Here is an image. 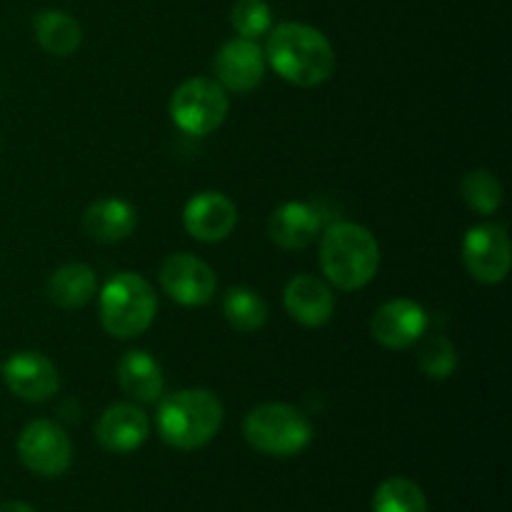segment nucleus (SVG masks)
<instances>
[{
	"label": "nucleus",
	"instance_id": "1",
	"mask_svg": "<svg viewBox=\"0 0 512 512\" xmlns=\"http://www.w3.org/2000/svg\"><path fill=\"white\" fill-rule=\"evenodd\" d=\"M265 63L298 88H315L335 70V50L318 28L305 23H280L270 30Z\"/></svg>",
	"mask_w": 512,
	"mask_h": 512
},
{
	"label": "nucleus",
	"instance_id": "2",
	"mask_svg": "<svg viewBox=\"0 0 512 512\" xmlns=\"http://www.w3.org/2000/svg\"><path fill=\"white\" fill-rule=\"evenodd\" d=\"M320 268L333 288L353 293L378 275L380 245L358 223H335L320 240Z\"/></svg>",
	"mask_w": 512,
	"mask_h": 512
},
{
	"label": "nucleus",
	"instance_id": "3",
	"mask_svg": "<svg viewBox=\"0 0 512 512\" xmlns=\"http://www.w3.org/2000/svg\"><path fill=\"white\" fill-rule=\"evenodd\" d=\"M223 403L203 388L178 390L160 403L155 415L158 435L175 450H198L218 435Z\"/></svg>",
	"mask_w": 512,
	"mask_h": 512
},
{
	"label": "nucleus",
	"instance_id": "4",
	"mask_svg": "<svg viewBox=\"0 0 512 512\" xmlns=\"http://www.w3.org/2000/svg\"><path fill=\"white\" fill-rule=\"evenodd\" d=\"M158 313V298L140 273H118L100 293V323L113 338L130 340L143 335Z\"/></svg>",
	"mask_w": 512,
	"mask_h": 512
},
{
	"label": "nucleus",
	"instance_id": "5",
	"mask_svg": "<svg viewBox=\"0 0 512 512\" xmlns=\"http://www.w3.org/2000/svg\"><path fill=\"white\" fill-rule=\"evenodd\" d=\"M243 435L258 453L293 458L313 440V425L303 410L285 403H263L245 415Z\"/></svg>",
	"mask_w": 512,
	"mask_h": 512
},
{
	"label": "nucleus",
	"instance_id": "6",
	"mask_svg": "<svg viewBox=\"0 0 512 512\" xmlns=\"http://www.w3.org/2000/svg\"><path fill=\"white\" fill-rule=\"evenodd\" d=\"M228 90L213 78H190L170 98V118L183 133L203 138L228 118Z\"/></svg>",
	"mask_w": 512,
	"mask_h": 512
},
{
	"label": "nucleus",
	"instance_id": "7",
	"mask_svg": "<svg viewBox=\"0 0 512 512\" xmlns=\"http://www.w3.org/2000/svg\"><path fill=\"white\" fill-rule=\"evenodd\" d=\"M20 463L40 478H58L73 463V443L53 420H33L18 438Z\"/></svg>",
	"mask_w": 512,
	"mask_h": 512
},
{
	"label": "nucleus",
	"instance_id": "8",
	"mask_svg": "<svg viewBox=\"0 0 512 512\" xmlns=\"http://www.w3.org/2000/svg\"><path fill=\"white\" fill-rule=\"evenodd\" d=\"M463 263L478 283H503L512 265L510 235L505 225L483 223L470 228L463 240Z\"/></svg>",
	"mask_w": 512,
	"mask_h": 512
},
{
	"label": "nucleus",
	"instance_id": "9",
	"mask_svg": "<svg viewBox=\"0 0 512 512\" xmlns=\"http://www.w3.org/2000/svg\"><path fill=\"white\" fill-rule=\"evenodd\" d=\"M160 285L165 295L185 308H200L213 300L218 290L215 270L208 263L188 253L170 255L160 268Z\"/></svg>",
	"mask_w": 512,
	"mask_h": 512
},
{
	"label": "nucleus",
	"instance_id": "10",
	"mask_svg": "<svg viewBox=\"0 0 512 512\" xmlns=\"http://www.w3.org/2000/svg\"><path fill=\"white\" fill-rule=\"evenodd\" d=\"M428 330V313L410 298H393L375 310L370 335L388 350H408Z\"/></svg>",
	"mask_w": 512,
	"mask_h": 512
},
{
	"label": "nucleus",
	"instance_id": "11",
	"mask_svg": "<svg viewBox=\"0 0 512 512\" xmlns=\"http://www.w3.org/2000/svg\"><path fill=\"white\" fill-rule=\"evenodd\" d=\"M3 378L10 393L18 395L25 403H45L60 388V375L53 360L40 353L20 350L3 363Z\"/></svg>",
	"mask_w": 512,
	"mask_h": 512
},
{
	"label": "nucleus",
	"instance_id": "12",
	"mask_svg": "<svg viewBox=\"0 0 512 512\" xmlns=\"http://www.w3.org/2000/svg\"><path fill=\"white\" fill-rule=\"evenodd\" d=\"M265 65V53L255 40L233 38L218 50L213 68L225 90L243 95L263 83Z\"/></svg>",
	"mask_w": 512,
	"mask_h": 512
},
{
	"label": "nucleus",
	"instance_id": "13",
	"mask_svg": "<svg viewBox=\"0 0 512 512\" xmlns=\"http://www.w3.org/2000/svg\"><path fill=\"white\" fill-rule=\"evenodd\" d=\"M183 225L190 238L200 243H220L238 225V208L228 195L205 190L188 200L183 210Z\"/></svg>",
	"mask_w": 512,
	"mask_h": 512
},
{
	"label": "nucleus",
	"instance_id": "14",
	"mask_svg": "<svg viewBox=\"0 0 512 512\" xmlns=\"http://www.w3.org/2000/svg\"><path fill=\"white\" fill-rule=\"evenodd\" d=\"M150 435V418L135 403L110 405L95 423L100 448L113 455L135 453Z\"/></svg>",
	"mask_w": 512,
	"mask_h": 512
},
{
	"label": "nucleus",
	"instance_id": "15",
	"mask_svg": "<svg viewBox=\"0 0 512 512\" xmlns=\"http://www.w3.org/2000/svg\"><path fill=\"white\" fill-rule=\"evenodd\" d=\"M285 310L295 323L305 325V328H320L333 318L335 298L328 283L315 275H295L288 285H285Z\"/></svg>",
	"mask_w": 512,
	"mask_h": 512
},
{
	"label": "nucleus",
	"instance_id": "16",
	"mask_svg": "<svg viewBox=\"0 0 512 512\" xmlns=\"http://www.w3.org/2000/svg\"><path fill=\"white\" fill-rule=\"evenodd\" d=\"M320 230V213L308 203L280 205L268 220L270 240L283 250H305L318 240Z\"/></svg>",
	"mask_w": 512,
	"mask_h": 512
},
{
	"label": "nucleus",
	"instance_id": "17",
	"mask_svg": "<svg viewBox=\"0 0 512 512\" xmlns=\"http://www.w3.org/2000/svg\"><path fill=\"white\" fill-rule=\"evenodd\" d=\"M138 225V213L130 203L118 198H103L90 205L83 215V230L95 243L113 245L130 238Z\"/></svg>",
	"mask_w": 512,
	"mask_h": 512
},
{
	"label": "nucleus",
	"instance_id": "18",
	"mask_svg": "<svg viewBox=\"0 0 512 512\" xmlns=\"http://www.w3.org/2000/svg\"><path fill=\"white\" fill-rule=\"evenodd\" d=\"M118 383L133 403H155L165 388L163 368L145 350H130L118 363Z\"/></svg>",
	"mask_w": 512,
	"mask_h": 512
},
{
	"label": "nucleus",
	"instance_id": "19",
	"mask_svg": "<svg viewBox=\"0 0 512 512\" xmlns=\"http://www.w3.org/2000/svg\"><path fill=\"white\" fill-rule=\"evenodd\" d=\"M98 280H95V270L85 263H70L55 270L48 278L45 293H48L50 303L65 310H78L93 300Z\"/></svg>",
	"mask_w": 512,
	"mask_h": 512
},
{
	"label": "nucleus",
	"instance_id": "20",
	"mask_svg": "<svg viewBox=\"0 0 512 512\" xmlns=\"http://www.w3.org/2000/svg\"><path fill=\"white\" fill-rule=\"evenodd\" d=\"M35 40L45 53L55 58H68L83 43V30L73 15L63 10H43L35 18Z\"/></svg>",
	"mask_w": 512,
	"mask_h": 512
},
{
	"label": "nucleus",
	"instance_id": "21",
	"mask_svg": "<svg viewBox=\"0 0 512 512\" xmlns=\"http://www.w3.org/2000/svg\"><path fill=\"white\" fill-rule=\"evenodd\" d=\"M223 315L238 333H258L268 320V305L255 290L230 288L223 298Z\"/></svg>",
	"mask_w": 512,
	"mask_h": 512
},
{
	"label": "nucleus",
	"instance_id": "22",
	"mask_svg": "<svg viewBox=\"0 0 512 512\" xmlns=\"http://www.w3.org/2000/svg\"><path fill=\"white\" fill-rule=\"evenodd\" d=\"M373 512H428V500L413 480L388 478L375 490Z\"/></svg>",
	"mask_w": 512,
	"mask_h": 512
},
{
	"label": "nucleus",
	"instance_id": "23",
	"mask_svg": "<svg viewBox=\"0 0 512 512\" xmlns=\"http://www.w3.org/2000/svg\"><path fill=\"white\" fill-rule=\"evenodd\" d=\"M460 195H463L465 205L478 215H493L503 205L505 190L490 170H470L460 183Z\"/></svg>",
	"mask_w": 512,
	"mask_h": 512
},
{
	"label": "nucleus",
	"instance_id": "24",
	"mask_svg": "<svg viewBox=\"0 0 512 512\" xmlns=\"http://www.w3.org/2000/svg\"><path fill=\"white\" fill-rule=\"evenodd\" d=\"M418 365L425 378L448 380L458 370V348L445 335H428L420 345Z\"/></svg>",
	"mask_w": 512,
	"mask_h": 512
},
{
	"label": "nucleus",
	"instance_id": "25",
	"mask_svg": "<svg viewBox=\"0 0 512 512\" xmlns=\"http://www.w3.org/2000/svg\"><path fill=\"white\" fill-rule=\"evenodd\" d=\"M230 23L238 30L240 38L255 40L265 35L273 25V13H270L265 0H238L230 10Z\"/></svg>",
	"mask_w": 512,
	"mask_h": 512
},
{
	"label": "nucleus",
	"instance_id": "26",
	"mask_svg": "<svg viewBox=\"0 0 512 512\" xmlns=\"http://www.w3.org/2000/svg\"><path fill=\"white\" fill-rule=\"evenodd\" d=\"M0 512H35V510L30 508L28 503H23V500H10V503L0 505Z\"/></svg>",
	"mask_w": 512,
	"mask_h": 512
}]
</instances>
